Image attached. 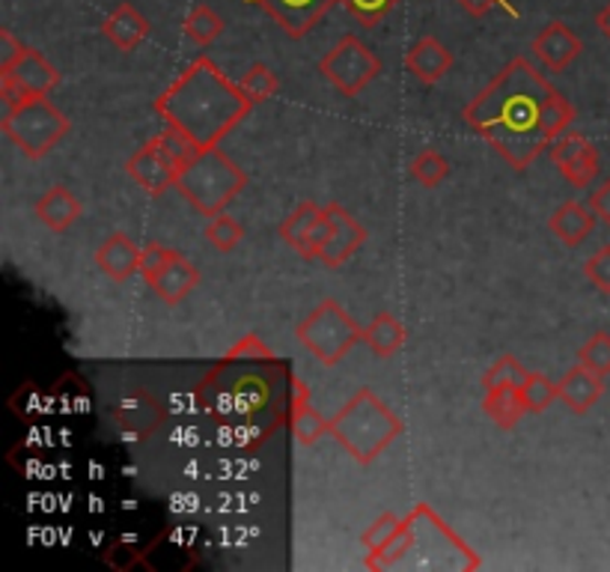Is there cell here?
Masks as SVG:
<instances>
[{
    "mask_svg": "<svg viewBox=\"0 0 610 572\" xmlns=\"http://www.w3.org/2000/svg\"><path fill=\"white\" fill-rule=\"evenodd\" d=\"M462 117L504 162L527 170L562 132H569L575 107L533 60L513 58L467 102Z\"/></svg>",
    "mask_w": 610,
    "mask_h": 572,
    "instance_id": "cell-1",
    "label": "cell"
},
{
    "mask_svg": "<svg viewBox=\"0 0 610 572\" xmlns=\"http://www.w3.org/2000/svg\"><path fill=\"white\" fill-rule=\"evenodd\" d=\"M253 102L223 75L209 58H197L170 87L156 98V114L188 137L197 149H212L230 135L248 114Z\"/></svg>",
    "mask_w": 610,
    "mask_h": 572,
    "instance_id": "cell-2",
    "label": "cell"
},
{
    "mask_svg": "<svg viewBox=\"0 0 610 572\" xmlns=\"http://www.w3.org/2000/svg\"><path fill=\"white\" fill-rule=\"evenodd\" d=\"M328 436L337 438L358 466H372L402 436V420L376 391L364 385L330 417Z\"/></svg>",
    "mask_w": 610,
    "mask_h": 572,
    "instance_id": "cell-3",
    "label": "cell"
},
{
    "mask_svg": "<svg viewBox=\"0 0 610 572\" xmlns=\"http://www.w3.org/2000/svg\"><path fill=\"white\" fill-rule=\"evenodd\" d=\"M244 188H248V174L223 153L221 146L200 149L191 162H185L176 179V191L203 218L227 212V206L233 204Z\"/></svg>",
    "mask_w": 610,
    "mask_h": 572,
    "instance_id": "cell-4",
    "label": "cell"
},
{
    "mask_svg": "<svg viewBox=\"0 0 610 572\" xmlns=\"http://www.w3.org/2000/svg\"><path fill=\"white\" fill-rule=\"evenodd\" d=\"M295 337L313 358L325 367H337L351 346L364 343V325L351 320L349 311L334 299H322L295 329Z\"/></svg>",
    "mask_w": 610,
    "mask_h": 572,
    "instance_id": "cell-5",
    "label": "cell"
},
{
    "mask_svg": "<svg viewBox=\"0 0 610 572\" xmlns=\"http://www.w3.org/2000/svg\"><path fill=\"white\" fill-rule=\"evenodd\" d=\"M72 123L49 96H28L12 114L0 117V132L7 135L24 158L49 156L51 149L69 135Z\"/></svg>",
    "mask_w": 610,
    "mask_h": 572,
    "instance_id": "cell-6",
    "label": "cell"
},
{
    "mask_svg": "<svg viewBox=\"0 0 610 572\" xmlns=\"http://www.w3.org/2000/svg\"><path fill=\"white\" fill-rule=\"evenodd\" d=\"M319 72L330 87L339 90L346 98H355L381 75V60L376 58V51L369 49L367 42L358 40L355 33H346L319 60Z\"/></svg>",
    "mask_w": 610,
    "mask_h": 572,
    "instance_id": "cell-7",
    "label": "cell"
},
{
    "mask_svg": "<svg viewBox=\"0 0 610 572\" xmlns=\"http://www.w3.org/2000/svg\"><path fill=\"white\" fill-rule=\"evenodd\" d=\"M367 227L355 215L346 212L339 204H328L325 206L319 245H316V260L325 269H339V266H346L367 245Z\"/></svg>",
    "mask_w": 610,
    "mask_h": 572,
    "instance_id": "cell-8",
    "label": "cell"
},
{
    "mask_svg": "<svg viewBox=\"0 0 610 572\" xmlns=\"http://www.w3.org/2000/svg\"><path fill=\"white\" fill-rule=\"evenodd\" d=\"M182 162L167 149L161 135L149 137L140 149H135V156L126 162V174L135 179L137 188H144L149 197L167 195L170 188H176Z\"/></svg>",
    "mask_w": 610,
    "mask_h": 572,
    "instance_id": "cell-9",
    "label": "cell"
},
{
    "mask_svg": "<svg viewBox=\"0 0 610 572\" xmlns=\"http://www.w3.org/2000/svg\"><path fill=\"white\" fill-rule=\"evenodd\" d=\"M551 162L571 188H587L599 176L601 167L596 144H592L590 137H583L581 132H571V128L562 132L551 144Z\"/></svg>",
    "mask_w": 610,
    "mask_h": 572,
    "instance_id": "cell-10",
    "label": "cell"
},
{
    "mask_svg": "<svg viewBox=\"0 0 610 572\" xmlns=\"http://www.w3.org/2000/svg\"><path fill=\"white\" fill-rule=\"evenodd\" d=\"M583 42L566 21H548L530 42L533 60L548 72H566V69L581 58Z\"/></svg>",
    "mask_w": 610,
    "mask_h": 572,
    "instance_id": "cell-11",
    "label": "cell"
},
{
    "mask_svg": "<svg viewBox=\"0 0 610 572\" xmlns=\"http://www.w3.org/2000/svg\"><path fill=\"white\" fill-rule=\"evenodd\" d=\"M248 3L260 7L262 12H269L274 24L290 40H301V37H307L328 15L330 7L339 3V0H248Z\"/></svg>",
    "mask_w": 610,
    "mask_h": 572,
    "instance_id": "cell-12",
    "label": "cell"
},
{
    "mask_svg": "<svg viewBox=\"0 0 610 572\" xmlns=\"http://www.w3.org/2000/svg\"><path fill=\"white\" fill-rule=\"evenodd\" d=\"M322 221H325V206L313 200H301L277 227V236L290 245L292 251L304 260H316V245H319Z\"/></svg>",
    "mask_w": 610,
    "mask_h": 572,
    "instance_id": "cell-13",
    "label": "cell"
},
{
    "mask_svg": "<svg viewBox=\"0 0 610 572\" xmlns=\"http://www.w3.org/2000/svg\"><path fill=\"white\" fill-rule=\"evenodd\" d=\"M146 283L152 287V292L165 301L167 308H176V304H182L200 287V269L176 251Z\"/></svg>",
    "mask_w": 610,
    "mask_h": 572,
    "instance_id": "cell-14",
    "label": "cell"
},
{
    "mask_svg": "<svg viewBox=\"0 0 610 572\" xmlns=\"http://www.w3.org/2000/svg\"><path fill=\"white\" fill-rule=\"evenodd\" d=\"M406 69L420 81V84L435 87L438 81H444L446 72L453 69V51L446 49L438 37H420V40L408 49Z\"/></svg>",
    "mask_w": 610,
    "mask_h": 572,
    "instance_id": "cell-15",
    "label": "cell"
},
{
    "mask_svg": "<svg viewBox=\"0 0 610 572\" xmlns=\"http://www.w3.org/2000/svg\"><path fill=\"white\" fill-rule=\"evenodd\" d=\"M33 212L51 233H66L72 223L84 218V206H81L78 195H72V188H66V185H49L33 206Z\"/></svg>",
    "mask_w": 610,
    "mask_h": 572,
    "instance_id": "cell-16",
    "label": "cell"
},
{
    "mask_svg": "<svg viewBox=\"0 0 610 572\" xmlns=\"http://www.w3.org/2000/svg\"><path fill=\"white\" fill-rule=\"evenodd\" d=\"M601 394H604V376L592 373L583 364L566 370L560 382H557V399L566 408H571L575 415H587L599 403Z\"/></svg>",
    "mask_w": 610,
    "mask_h": 572,
    "instance_id": "cell-17",
    "label": "cell"
},
{
    "mask_svg": "<svg viewBox=\"0 0 610 572\" xmlns=\"http://www.w3.org/2000/svg\"><path fill=\"white\" fill-rule=\"evenodd\" d=\"M140 253H144V248H137L126 233L107 236L96 248L98 272L107 274L114 283L132 281L140 272Z\"/></svg>",
    "mask_w": 610,
    "mask_h": 572,
    "instance_id": "cell-18",
    "label": "cell"
},
{
    "mask_svg": "<svg viewBox=\"0 0 610 572\" xmlns=\"http://www.w3.org/2000/svg\"><path fill=\"white\" fill-rule=\"evenodd\" d=\"M149 30H152L149 19L140 15L132 3H119V7H114V10L107 12V19L102 21V37H105L114 49L126 51V54H132V51L149 37Z\"/></svg>",
    "mask_w": 610,
    "mask_h": 572,
    "instance_id": "cell-19",
    "label": "cell"
},
{
    "mask_svg": "<svg viewBox=\"0 0 610 572\" xmlns=\"http://www.w3.org/2000/svg\"><path fill=\"white\" fill-rule=\"evenodd\" d=\"M0 79H10L15 87H21L28 96H49L51 90L60 84V72L51 66L45 54L36 49L24 51V58L15 63L10 75H0Z\"/></svg>",
    "mask_w": 610,
    "mask_h": 572,
    "instance_id": "cell-20",
    "label": "cell"
},
{
    "mask_svg": "<svg viewBox=\"0 0 610 572\" xmlns=\"http://www.w3.org/2000/svg\"><path fill=\"white\" fill-rule=\"evenodd\" d=\"M596 221H599V218H596V212L590 209V204L583 206L578 204V200H566V204L557 206L551 218H548V230H551L566 248H578V245L592 233Z\"/></svg>",
    "mask_w": 610,
    "mask_h": 572,
    "instance_id": "cell-21",
    "label": "cell"
},
{
    "mask_svg": "<svg viewBox=\"0 0 610 572\" xmlns=\"http://www.w3.org/2000/svg\"><path fill=\"white\" fill-rule=\"evenodd\" d=\"M292 433H295V441L301 447H313L319 438H325L330 433V417H322L319 408L311 406L307 399V388L304 382L295 378V408H292Z\"/></svg>",
    "mask_w": 610,
    "mask_h": 572,
    "instance_id": "cell-22",
    "label": "cell"
},
{
    "mask_svg": "<svg viewBox=\"0 0 610 572\" xmlns=\"http://www.w3.org/2000/svg\"><path fill=\"white\" fill-rule=\"evenodd\" d=\"M406 340H408V329L388 311L376 313V320L369 322L367 329H364V343H367L369 352L381 361L393 358V355L406 346Z\"/></svg>",
    "mask_w": 610,
    "mask_h": 572,
    "instance_id": "cell-23",
    "label": "cell"
},
{
    "mask_svg": "<svg viewBox=\"0 0 610 572\" xmlns=\"http://www.w3.org/2000/svg\"><path fill=\"white\" fill-rule=\"evenodd\" d=\"M483 412L492 417L494 427L515 429L527 408H524L518 388H492V391H485Z\"/></svg>",
    "mask_w": 610,
    "mask_h": 572,
    "instance_id": "cell-24",
    "label": "cell"
},
{
    "mask_svg": "<svg viewBox=\"0 0 610 572\" xmlns=\"http://www.w3.org/2000/svg\"><path fill=\"white\" fill-rule=\"evenodd\" d=\"M414 522H417V516L406 519V522H402V528H399V531L390 537L388 543L381 545L378 552H369V558H367L369 570H378V566H397L399 561H406V554L414 549V540H417Z\"/></svg>",
    "mask_w": 610,
    "mask_h": 572,
    "instance_id": "cell-25",
    "label": "cell"
},
{
    "mask_svg": "<svg viewBox=\"0 0 610 572\" xmlns=\"http://www.w3.org/2000/svg\"><path fill=\"white\" fill-rule=\"evenodd\" d=\"M223 30H227V21H223L212 7H206V3H197L194 10L188 12V19H185V37L191 42H197L200 49L212 45Z\"/></svg>",
    "mask_w": 610,
    "mask_h": 572,
    "instance_id": "cell-26",
    "label": "cell"
},
{
    "mask_svg": "<svg viewBox=\"0 0 610 572\" xmlns=\"http://www.w3.org/2000/svg\"><path fill=\"white\" fill-rule=\"evenodd\" d=\"M408 174H411L414 183L423 185V188H438V185L444 183L446 176H450V162H446L438 149L427 146V149H420V153L411 158Z\"/></svg>",
    "mask_w": 610,
    "mask_h": 572,
    "instance_id": "cell-27",
    "label": "cell"
},
{
    "mask_svg": "<svg viewBox=\"0 0 610 572\" xmlns=\"http://www.w3.org/2000/svg\"><path fill=\"white\" fill-rule=\"evenodd\" d=\"M527 376H530V370H524V364L515 355H501L492 367L485 370L483 388H522Z\"/></svg>",
    "mask_w": 610,
    "mask_h": 572,
    "instance_id": "cell-28",
    "label": "cell"
},
{
    "mask_svg": "<svg viewBox=\"0 0 610 572\" xmlns=\"http://www.w3.org/2000/svg\"><path fill=\"white\" fill-rule=\"evenodd\" d=\"M206 242L212 245L214 251L230 253L244 242V227L227 212L214 215V218H209V223H206Z\"/></svg>",
    "mask_w": 610,
    "mask_h": 572,
    "instance_id": "cell-29",
    "label": "cell"
},
{
    "mask_svg": "<svg viewBox=\"0 0 610 572\" xmlns=\"http://www.w3.org/2000/svg\"><path fill=\"white\" fill-rule=\"evenodd\" d=\"M518 394H522L524 408L530 415H543V412L551 408L554 399H557V382H551L545 373H530L527 382L518 388Z\"/></svg>",
    "mask_w": 610,
    "mask_h": 572,
    "instance_id": "cell-30",
    "label": "cell"
},
{
    "mask_svg": "<svg viewBox=\"0 0 610 572\" xmlns=\"http://www.w3.org/2000/svg\"><path fill=\"white\" fill-rule=\"evenodd\" d=\"M242 90L248 93L253 105H260V102H269V98L281 90V79L274 75L272 66H265V63H253L248 72L242 75Z\"/></svg>",
    "mask_w": 610,
    "mask_h": 572,
    "instance_id": "cell-31",
    "label": "cell"
},
{
    "mask_svg": "<svg viewBox=\"0 0 610 572\" xmlns=\"http://www.w3.org/2000/svg\"><path fill=\"white\" fill-rule=\"evenodd\" d=\"M578 364H583L599 376H610V334L596 331L581 350H578Z\"/></svg>",
    "mask_w": 610,
    "mask_h": 572,
    "instance_id": "cell-32",
    "label": "cell"
},
{
    "mask_svg": "<svg viewBox=\"0 0 610 572\" xmlns=\"http://www.w3.org/2000/svg\"><path fill=\"white\" fill-rule=\"evenodd\" d=\"M346 10H349V15L358 24H364V28H376L378 21L388 19L390 12L397 10L399 0H339Z\"/></svg>",
    "mask_w": 610,
    "mask_h": 572,
    "instance_id": "cell-33",
    "label": "cell"
},
{
    "mask_svg": "<svg viewBox=\"0 0 610 572\" xmlns=\"http://www.w3.org/2000/svg\"><path fill=\"white\" fill-rule=\"evenodd\" d=\"M399 528H402V519H399L397 513H385L381 519H376V522L369 524L367 531L360 533V543L367 545V552H378Z\"/></svg>",
    "mask_w": 610,
    "mask_h": 572,
    "instance_id": "cell-34",
    "label": "cell"
},
{
    "mask_svg": "<svg viewBox=\"0 0 610 572\" xmlns=\"http://www.w3.org/2000/svg\"><path fill=\"white\" fill-rule=\"evenodd\" d=\"M583 274H587V281H590L596 290L610 295V245H601L599 251L583 262Z\"/></svg>",
    "mask_w": 610,
    "mask_h": 572,
    "instance_id": "cell-35",
    "label": "cell"
},
{
    "mask_svg": "<svg viewBox=\"0 0 610 572\" xmlns=\"http://www.w3.org/2000/svg\"><path fill=\"white\" fill-rule=\"evenodd\" d=\"M24 51H28L24 42L15 40L7 28L0 30V75H10L12 69H15V63L24 58Z\"/></svg>",
    "mask_w": 610,
    "mask_h": 572,
    "instance_id": "cell-36",
    "label": "cell"
},
{
    "mask_svg": "<svg viewBox=\"0 0 610 572\" xmlns=\"http://www.w3.org/2000/svg\"><path fill=\"white\" fill-rule=\"evenodd\" d=\"M173 248H165V245H158V242H149L144 248V253H140V274H144L146 281L152 278V274L165 266L170 257H173Z\"/></svg>",
    "mask_w": 610,
    "mask_h": 572,
    "instance_id": "cell-37",
    "label": "cell"
},
{
    "mask_svg": "<svg viewBox=\"0 0 610 572\" xmlns=\"http://www.w3.org/2000/svg\"><path fill=\"white\" fill-rule=\"evenodd\" d=\"M227 358H272V350L265 343H260V337L248 334L242 343H235Z\"/></svg>",
    "mask_w": 610,
    "mask_h": 572,
    "instance_id": "cell-38",
    "label": "cell"
},
{
    "mask_svg": "<svg viewBox=\"0 0 610 572\" xmlns=\"http://www.w3.org/2000/svg\"><path fill=\"white\" fill-rule=\"evenodd\" d=\"M587 204H590V209L596 212V218H599L604 227H610V179H604V183L592 191Z\"/></svg>",
    "mask_w": 610,
    "mask_h": 572,
    "instance_id": "cell-39",
    "label": "cell"
},
{
    "mask_svg": "<svg viewBox=\"0 0 610 572\" xmlns=\"http://www.w3.org/2000/svg\"><path fill=\"white\" fill-rule=\"evenodd\" d=\"M459 3H462V7H465V10L474 15V19H483V15H488L494 7H504L509 15H518V12L509 7V0H459Z\"/></svg>",
    "mask_w": 610,
    "mask_h": 572,
    "instance_id": "cell-40",
    "label": "cell"
},
{
    "mask_svg": "<svg viewBox=\"0 0 610 572\" xmlns=\"http://www.w3.org/2000/svg\"><path fill=\"white\" fill-rule=\"evenodd\" d=\"M596 28L601 30V37L610 40V3H604L599 12H596Z\"/></svg>",
    "mask_w": 610,
    "mask_h": 572,
    "instance_id": "cell-41",
    "label": "cell"
}]
</instances>
